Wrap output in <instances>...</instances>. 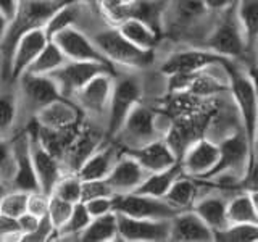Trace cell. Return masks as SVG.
Masks as SVG:
<instances>
[{
    "mask_svg": "<svg viewBox=\"0 0 258 242\" xmlns=\"http://www.w3.org/2000/svg\"><path fill=\"white\" fill-rule=\"evenodd\" d=\"M70 0H18L13 16L7 23L5 34L0 45V68L4 78L10 75L12 53L16 42L28 31L36 28H44L52 13Z\"/></svg>",
    "mask_w": 258,
    "mask_h": 242,
    "instance_id": "cell-1",
    "label": "cell"
},
{
    "mask_svg": "<svg viewBox=\"0 0 258 242\" xmlns=\"http://www.w3.org/2000/svg\"><path fill=\"white\" fill-rule=\"evenodd\" d=\"M229 79V89L232 99L237 105L239 115L244 125V134L247 137L252 157L256 160V116H258V105H256V89L253 78L247 73H242L232 60H224L221 65Z\"/></svg>",
    "mask_w": 258,
    "mask_h": 242,
    "instance_id": "cell-2",
    "label": "cell"
},
{
    "mask_svg": "<svg viewBox=\"0 0 258 242\" xmlns=\"http://www.w3.org/2000/svg\"><path fill=\"white\" fill-rule=\"evenodd\" d=\"M92 40L113 67L118 63L131 68H145L155 58V52L144 50L129 42L116 28L99 32Z\"/></svg>",
    "mask_w": 258,
    "mask_h": 242,
    "instance_id": "cell-3",
    "label": "cell"
},
{
    "mask_svg": "<svg viewBox=\"0 0 258 242\" xmlns=\"http://www.w3.org/2000/svg\"><path fill=\"white\" fill-rule=\"evenodd\" d=\"M113 210L116 213L133 218H149V220H169L181 210L169 205L165 199L142 196L136 192H124L113 196Z\"/></svg>",
    "mask_w": 258,
    "mask_h": 242,
    "instance_id": "cell-4",
    "label": "cell"
},
{
    "mask_svg": "<svg viewBox=\"0 0 258 242\" xmlns=\"http://www.w3.org/2000/svg\"><path fill=\"white\" fill-rule=\"evenodd\" d=\"M142 97V86L134 76H123L113 83L108 102V136H116L127 113L131 111Z\"/></svg>",
    "mask_w": 258,
    "mask_h": 242,
    "instance_id": "cell-5",
    "label": "cell"
},
{
    "mask_svg": "<svg viewBox=\"0 0 258 242\" xmlns=\"http://www.w3.org/2000/svg\"><path fill=\"white\" fill-rule=\"evenodd\" d=\"M99 73H110L115 75L111 67L95 62H75V60H67L60 68L52 71L50 76L56 87H58L60 94L68 99V97L75 95L81 87H83L89 79L94 78Z\"/></svg>",
    "mask_w": 258,
    "mask_h": 242,
    "instance_id": "cell-6",
    "label": "cell"
},
{
    "mask_svg": "<svg viewBox=\"0 0 258 242\" xmlns=\"http://www.w3.org/2000/svg\"><path fill=\"white\" fill-rule=\"evenodd\" d=\"M220 155L215 168L208 173L207 177H215L220 174H228L231 171H236L237 168L244 166L248 174H253L255 169V158L252 157L248 142L245 134L237 133L228 139H224L220 145Z\"/></svg>",
    "mask_w": 258,
    "mask_h": 242,
    "instance_id": "cell-7",
    "label": "cell"
},
{
    "mask_svg": "<svg viewBox=\"0 0 258 242\" xmlns=\"http://www.w3.org/2000/svg\"><path fill=\"white\" fill-rule=\"evenodd\" d=\"M28 145H29V155L32 166H34L36 177L39 183V191H42L47 196H50L55 183L60 177V166L55 155L45 147L39 136L37 126L29 128L28 131Z\"/></svg>",
    "mask_w": 258,
    "mask_h": 242,
    "instance_id": "cell-8",
    "label": "cell"
},
{
    "mask_svg": "<svg viewBox=\"0 0 258 242\" xmlns=\"http://www.w3.org/2000/svg\"><path fill=\"white\" fill-rule=\"evenodd\" d=\"M52 40L60 47L67 60L75 62H95L111 67L113 65L105 58V55L99 50V47L94 44L92 39H89L83 31L76 26H70L58 31L52 37Z\"/></svg>",
    "mask_w": 258,
    "mask_h": 242,
    "instance_id": "cell-9",
    "label": "cell"
},
{
    "mask_svg": "<svg viewBox=\"0 0 258 242\" xmlns=\"http://www.w3.org/2000/svg\"><path fill=\"white\" fill-rule=\"evenodd\" d=\"M224 56L218 55L212 50H181L174 52L168 56V58L161 65V73L166 76H190L197 75V73L204 71L208 67L213 65H223Z\"/></svg>",
    "mask_w": 258,
    "mask_h": 242,
    "instance_id": "cell-10",
    "label": "cell"
},
{
    "mask_svg": "<svg viewBox=\"0 0 258 242\" xmlns=\"http://www.w3.org/2000/svg\"><path fill=\"white\" fill-rule=\"evenodd\" d=\"M118 237L127 242H161L168 240L169 220H149L116 213Z\"/></svg>",
    "mask_w": 258,
    "mask_h": 242,
    "instance_id": "cell-11",
    "label": "cell"
},
{
    "mask_svg": "<svg viewBox=\"0 0 258 242\" xmlns=\"http://www.w3.org/2000/svg\"><path fill=\"white\" fill-rule=\"evenodd\" d=\"M207 47L208 50H212L218 55L224 56V58H240L245 52V42L242 37L240 28L236 21V16H226L220 23L216 24V28L210 32L207 37Z\"/></svg>",
    "mask_w": 258,
    "mask_h": 242,
    "instance_id": "cell-12",
    "label": "cell"
},
{
    "mask_svg": "<svg viewBox=\"0 0 258 242\" xmlns=\"http://www.w3.org/2000/svg\"><path fill=\"white\" fill-rule=\"evenodd\" d=\"M118 134L123 136V139L131 144V147H137V145L153 141L155 139V115H153V111L139 102L127 113Z\"/></svg>",
    "mask_w": 258,
    "mask_h": 242,
    "instance_id": "cell-13",
    "label": "cell"
},
{
    "mask_svg": "<svg viewBox=\"0 0 258 242\" xmlns=\"http://www.w3.org/2000/svg\"><path fill=\"white\" fill-rule=\"evenodd\" d=\"M81 118V110L68 99H58L36 111V123L47 131H70Z\"/></svg>",
    "mask_w": 258,
    "mask_h": 242,
    "instance_id": "cell-14",
    "label": "cell"
},
{
    "mask_svg": "<svg viewBox=\"0 0 258 242\" xmlns=\"http://www.w3.org/2000/svg\"><path fill=\"white\" fill-rule=\"evenodd\" d=\"M168 240L174 242H210L215 240L213 231L200 220V216L189 210V212H177L169 218V236Z\"/></svg>",
    "mask_w": 258,
    "mask_h": 242,
    "instance_id": "cell-15",
    "label": "cell"
},
{
    "mask_svg": "<svg viewBox=\"0 0 258 242\" xmlns=\"http://www.w3.org/2000/svg\"><path fill=\"white\" fill-rule=\"evenodd\" d=\"M220 149L218 144L208 139H199L185 150L184 158L179 161L182 173L190 177H207L208 173L215 168Z\"/></svg>",
    "mask_w": 258,
    "mask_h": 242,
    "instance_id": "cell-16",
    "label": "cell"
},
{
    "mask_svg": "<svg viewBox=\"0 0 258 242\" xmlns=\"http://www.w3.org/2000/svg\"><path fill=\"white\" fill-rule=\"evenodd\" d=\"M124 153L133 157L147 173H155L166 169L177 163L173 149L165 141L153 139L147 144L137 145V147L124 149Z\"/></svg>",
    "mask_w": 258,
    "mask_h": 242,
    "instance_id": "cell-17",
    "label": "cell"
},
{
    "mask_svg": "<svg viewBox=\"0 0 258 242\" xmlns=\"http://www.w3.org/2000/svg\"><path fill=\"white\" fill-rule=\"evenodd\" d=\"M113 89V79L110 73H99L75 94L78 105L94 115H102L108 108L110 95Z\"/></svg>",
    "mask_w": 258,
    "mask_h": 242,
    "instance_id": "cell-18",
    "label": "cell"
},
{
    "mask_svg": "<svg viewBox=\"0 0 258 242\" xmlns=\"http://www.w3.org/2000/svg\"><path fill=\"white\" fill-rule=\"evenodd\" d=\"M47 34L44 28H36L31 29L24 34L18 42H16L13 53H12V62H10V78L12 81L18 79L28 67L32 63V60L39 55L44 45L47 44Z\"/></svg>",
    "mask_w": 258,
    "mask_h": 242,
    "instance_id": "cell-19",
    "label": "cell"
},
{
    "mask_svg": "<svg viewBox=\"0 0 258 242\" xmlns=\"http://www.w3.org/2000/svg\"><path fill=\"white\" fill-rule=\"evenodd\" d=\"M16 81H20L21 94L26 97V102L36 111L53 100L64 99V97L60 94L58 87H56L55 81L48 75L23 73Z\"/></svg>",
    "mask_w": 258,
    "mask_h": 242,
    "instance_id": "cell-20",
    "label": "cell"
},
{
    "mask_svg": "<svg viewBox=\"0 0 258 242\" xmlns=\"http://www.w3.org/2000/svg\"><path fill=\"white\" fill-rule=\"evenodd\" d=\"M13 176L12 181L18 191L24 192H34L39 191V183L36 177L34 166H32L31 155H29V145H28V134L20 136L13 142Z\"/></svg>",
    "mask_w": 258,
    "mask_h": 242,
    "instance_id": "cell-21",
    "label": "cell"
},
{
    "mask_svg": "<svg viewBox=\"0 0 258 242\" xmlns=\"http://www.w3.org/2000/svg\"><path fill=\"white\" fill-rule=\"evenodd\" d=\"M149 173L137 163V161L124 153V157H121L118 161H115L107 174V183L111 186V189L115 194H124L133 192L137 186H139L144 177Z\"/></svg>",
    "mask_w": 258,
    "mask_h": 242,
    "instance_id": "cell-22",
    "label": "cell"
},
{
    "mask_svg": "<svg viewBox=\"0 0 258 242\" xmlns=\"http://www.w3.org/2000/svg\"><path fill=\"white\" fill-rule=\"evenodd\" d=\"M182 173L181 163L177 161L173 166H169L166 169H161V171L155 173H149L144 177V181L137 186L133 191L136 194H142V196H150V197H157V199H163L168 189L171 188V184L179 177Z\"/></svg>",
    "mask_w": 258,
    "mask_h": 242,
    "instance_id": "cell-23",
    "label": "cell"
},
{
    "mask_svg": "<svg viewBox=\"0 0 258 242\" xmlns=\"http://www.w3.org/2000/svg\"><path fill=\"white\" fill-rule=\"evenodd\" d=\"M234 16L244 37L245 52H253L258 39V0H239Z\"/></svg>",
    "mask_w": 258,
    "mask_h": 242,
    "instance_id": "cell-24",
    "label": "cell"
},
{
    "mask_svg": "<svg viewBox=\"0 0 258 242\" xmlns=\"http://www.w3.org/2000/svg\"><path fill=\"white\" fill-rule=\"evenodd\" d=\"M115 163V152L110 147L94 150L78 166V177L81 181L105 179Z\"/></svg>",
    "mask_w": 258,
    "mask_h": 242,
    "instance_id": "cell-25",
    "label": "cell"
},
{
    "mask_svg": "<svg viewBox=\"0 0 258 242\" xmlns=\"http://www.w3.org/2000/svg\"><path fill=\"white\" fill-rule=\"evenodd\" d=\"M256 194L247 191L226 202V218L229 224H258Z\"/></svg>",
    "mask_w": 258,
    "mask_h": 242,
    "instance_id": "cell-26",
    "label": "cell"
},
{
    "mask_svg": "<svg viewBox=\"0 0 258 242\" xmlns=\"http://www.w3.org/2000/svg\"><path fill=\"white\" fill-rule=\"evenodd\" d=\"M163 10H165V0H136V2L127 5L121 12L118 23L124 18H136L144 21L145 24H149L157 32H160Z\"/></svg>",
    "mask_w": 258,
    "mask_h": 242,
    "instance_id": "cell-27",
    "label": "cell"
},
{
    "mask_svg": "<svg viewBox=\"0 0 258 242\" xmlns=\"http://www.w3.org/2000/svg\"><path fill=\"white\" fill-rule=\"evenodd\" d=\"M116 29L123 34L129 42H133L144 50H153L160 39V32L152 29L149 24L136 18H124L116 23Z\"/></svg>",
    "mask_w": 258,
    "mask_h": 242,
    "instance_id": "cell-28",
    "label": "cell"
},
{
    "mask_svg": "<svg viewBox=\"0 0 258 242\" xmlns=\"http://www.w3.org/2000/svg\"><path fill=\"white\" fill-rule=\"evenodd\" d=\"M78 239L83 242H108L118 239L116 212L91 218L89 224L79 232Z\"/></svg>",
    "mask_w": 258,
    "mask_h": 242,
    "instance_id": "cell-29",
    "label": "cell"
},
{
    "mask_svg": "<svg viewBox=\"0 0 258 242\" xmlns=\"http://www.w3.org/2000/svg\"><path fill=\"white\" fill-rule=\"evenodd\" d=\"M190 208L213 231V234L229 224L226 218V202L221 197H205L199 202H194Z\"/></svg>",
    "mask_w": 258,
    "mask_h": 242,
    "instance_id": "cell-30",
    "label": "cell"
},
{
    "mask_svg": "<svg viewBox=\"0 0 258 242\" xmlns=\"http://www.w3.org/2000/svg\"><path fill=\"white\" fill-rule=\"evenodd\" d=\"M197 196V184L192 181L190 176L181 174L177 179L171 184V188L165 194V200L169 205H173L177 210H187L196 202Z\"/></svg>",
    "mask_w": 258,
    "mask_h": 242,
    "instance_id": "cell-31",
    "label": "cell"
},
{
    "mask_svg": "<svg viewBox=\"0 0 258 242\" xmlns=\"http://www.w3.org/2000/svg\"><path fill=\"white\" fill-rule=\"evenodd\" d=\"M64 62H67V56L63 55L60 47L56 45L52 39H48L44 48L39 52V55L32 60V63L24 73H32V75H50L52 71L60 68Z\"/></svg>",
    "mask_w": 258,
    "mask_h": 242,
    "instance_id": "cell-32",
    "label": "cell"
},
{
    "mask_svg": "<svg viewBox=\"0 0 258 242\" xmlns=\"http://www.w3.org/2000/svg\"><path fill=\"white\" fill-rule=\"evenodd\" d=\"M79 16H81L79 0H70V2L63 4L60 8H56L50 18L47 20V23L44 24V31L47 37L52 39L58 31L70 26H76Z\"/></svg>",
    "mask_w": 258,
    "mask_h": 242,
    "instance_id": "cell-33",
    "label": "cell"
},
{
    "mask_svg": "<svg viewBox=\"0 0 258 242\" xmlns=\"http://www.w3.org/2000/svg\"><path fill=\"white\" fill-rule=\"evenodd\" d=\"M205 12L207 8L202 0H176L173 7V20L177 26H189Z\"/></svg>",
    "mask_w": 258,
    "mask_h": 242,
    "instance_id": "cell-34",
    "label": "cell"
},
{
    "mask_svg": "<svg viewBox=\"0 0 258 242\" xmlns=\"http://www.w3.org/2000/svg\"><path fill=\"white\" fill-rule=\"evenodd\" d=\"M215 240L220 242H255L258 240V224H228L215 232Z\"/></svg>",
    "mask_w": 258,
    "mask_h": 242,
    "instance_id": "cell-35",
    "label": "cell"
},
{
    "mask_svg": "<svg viewBox=\"0 0 258 242\" xmlns=\"http://www.w3.org/2000/svg\"><path fill=\"white\" fill-rule=\"evenodd\" d=\"M89 221H91V215L87 213L83 202H78V204H75V207H73V212L67 220V223L56 231V236H60V237L79 236V232L86 228Z\"/></svg>",
    "mask_w": 258,
    "mask_h": 242,
    "instance_id": "cell-36",
    "label": "cell"
},
{
    "mask_svg": "<svg viewBox=\"0 0 258 242\" xmlns=\"http://www.w3.org/2000/svg\"><path fill=\"white\" fill-rule=\"evenodd\" d=\"M81 184H83V181L79 179L78 174L58 177L50 196H56L67 202H71V204H78V202H81Z\"/></svg>",
    "mask_w": 258,
    "mask_h": 242,
    "instance_id": "cell-37",
    "label": "cell"
},
{
    "mask_svg": "<svg viewBox=\"0 0 258 242\" xmlns=\"http://www.w3.org/2000/svg\"><path fill=\"white\" fill-rule=\"evenodd\" d=\"M18 115V99L13 92L0 94V134L10 131Z\"/></svg>",
    "mask_w": 258,
    "mask_h": 242,
    "instance_id": "cell-38",
    "label": "cell"
},
{
    "mask_svg": "<svg viewBox=\"0 0 258 242\" xmlns=\"http://www.w3.org/2000/svg\"><path fill=\"white\" fill-rule=\"evenodd\" d=\"M73 207H75V204H71V202H67L56 196H48L47 218L50 220L55 231H58L61 226L67 223V220L73 212Z\"/></svg>",
    "mask_w": 258,
    "mask_h": 242,
    "instance_id": "cell-39",
    "label": "cell"
},
{
    "mask_svg": "<svg viewBox=\"0 0 258 242\" xmlns=\"http://www.w3.org/2000/svg\"><path fill=\"white\" fill-rule=\"evenodd\" d=\"M28 194L24 191H15L12 194H7L0 199V215L18 218L26 212L28 204Z\"/></svg>",
    "mask_w": 258,
    "mask_h": 242,
    "instance_id": "cell-40",
    "label": "cell"
},
{
    "mask_svg": "<svg viewBox=\"0 0 258 242\" xmlns=\"http://www.w3.org/2000/svg\"><path fill=\"white\" fill-rule=\"evenodd\" d=\"M115 196L111 186L107 183V179H91L83 181L81 184V202L97 199V197H111Z\"/></svg>",
    "mask_w": 258,
    "mask_h": 242,
    "instance_id": "cell-41",
    "label": "cell"
},
{
    "mask_svg": "<svg viewBox=\"0 0 258 242\" xmlns=\"http://www.w3.org/2000/svg\"><path fill=\"white\" fill-rule=\"evenodd\" d=\"M53 236H56V231L52 226L50 220H48L47 215H45V216L40 218L37 228L32 232L23 234L20 240H23V242H44V240L52 239Z\"/></svg>",
    "mask_w": 258,
    "mask_h": 242,
    "instance_id": "cell-42",
    "label": "cell"
},
{
    "mask_svg": "<svg viewBox=\"0 0 258 242\" xmlns=\"http://www.w3.org/2000/svg\"><path fill=\"white\" fill-rule=\"evenodd\" d=\"M48 208V196L42 191H34L28 194V204H26V212L42 218L47 215Z\"/></svg>",
    "mask_w": 258,
    "mask_h": 242,
    "instance_id": "cell-43",
    "label": "cell"
},
{
    "mask_svg": "<svg viewBox=\"0 0 258 242\" xmlns=\"http://www.w3.org/2000/svg\"><path fill=\"white\" fill-rule=\"evenodd\" d=\"M87 213L91 215V218L95 216H102L105 213H110V212H115L113 210V196L111 197H97V199H91V200H86L83 202Z\"/></svg>",
    "mask_w": 258,
    "mask_h": 242,
    "instance_id": "cell-44",
    "label": "cell"
},
{
    "mask_svg": "<svg viewBox=\"0 0 258 242\" xmlns=\"http://www.w3.org/2000/svg\"><path fill=\"white\" fill-rule=\"evenodd\" d=\"M13 147L7 141L0 137V176L12 177L13 176Z\"/></svg>",
    "mask_w": 258,
    "mask_h": 242,
    "instance_id": "cell-45",
    "label": "cell"
},
{
    "mask_svg": "<svg viewBox=\"0 0 258 242\" xmlns=\"http://www.w3.org/2000/svg\"><path fill=\"white\" fill-rule=\"evenodd\" d=\"M21 229L16 218H10L5 215H0V240H16L21 239Z\"/></svg>",
    "mask_w": 258,
    "mask_h": 242,
    "instance_id": "cell-46",
    "label": "cell"
},
{
    "mask_svg": "<svg viewBox=\"0 0 258 242\" xmlns=\"http://www.w3.org/2000/svg\"><path fill=\"white\" fill-rule=\"evenodd\" d=\"M16 220H18L21 232L23 234H28V232H32V231L37 228L40 218L36 216V215H32V213H29V212H24L21 216L16 218ZM23 234H21V236H23Z\"/></svg>",
    "mask_w": 258,
    "mask_h": 242,
    "instance_id": "cell-47",
    "label": "cell"
},
{
    "mask_svg": "<svg viewBox=\"0 0 258 242\" xmlns=\"http://www.w3.org/2000/svg\"><path fill=\"white\" fill-rule=\"evenodd\" d=\"M202 2H204L207 12H221L232 4V0H202Z\"/></svg>",
    "mask_w": 258,
    "mask_h": 242,
    "instance_id": "cell-48",
    "label": "cell"
},
{
    "mask_svg": "<svg viewBox=\"0 0 258 242\" xmlns=\"http://www.w3.org/2000/svg\"><path fill=\"white\" fill-rule=\"evenodd\" d=\"M16 5H18V0H0V12L10 20L16 10Z\"/></svg>",
    "mask_w": 258,
    "mask_h": 242,
    "instance_id": "cell-49",
    "label": "cell"
},
{
    "mask_svg": "<svg viewBox=\"0 0 258 242\" xmlns=\"http://www.w3.org/2000/svg\"><path fill=\"white\" fill-rule=\"evenodd\" d=\"M7 23H8V18L2 12H0V45H2V39H4V34H5Z\"/></svg>",
    "mask_w": 258,
    "mask_h": 242,
    "instance_id": "cell-50",
    "label": "cell"
}]
</instances>
